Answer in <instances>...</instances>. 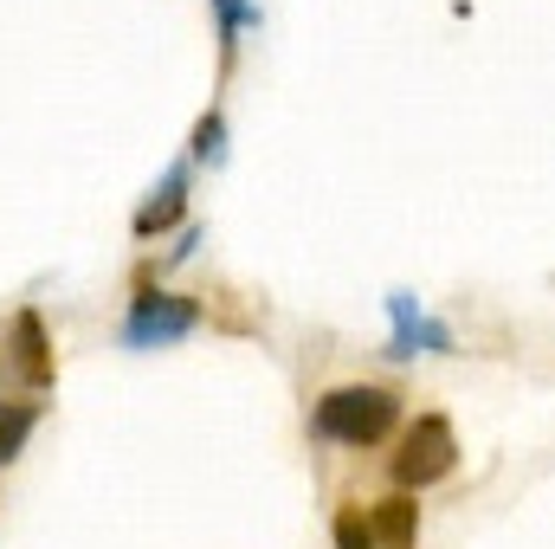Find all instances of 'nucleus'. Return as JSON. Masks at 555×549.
<instances>
[{
    "label": "nucleus",
    "mask_w": 555,
    "mask_h": 549,
    "mask_svg": "<svg viewBox=\"0 0 555 549\" xmlns=\"http://www.w3.org/2000/svg\"><path fill=\"white\" fill-rule=\"evenodd\" d=\"M401 420V395L395 388H330L317 413H310V433L317 439H336V446H382Z\"/></svg>",
    "instance_id": "1"
},
{
    "label": "nucleus",
    "mask_w": 555,
    "mask_h": 549,
    "mask_svg": "<svg viewBox=\"0 0 555 549\" xmlns=\"http://www.w3.org/2000/svg\"><path fill=\"white\" fill-rule=\"evenodd\" d=\"M452 465H459L452 420L446 413H420L414 426H408V439H401V452H395V485L401 491H426V485L452 478Z\"/></svg>",
    "instance_id": "2"
},
{
    "label": "nucleus",
    "mask_w": 555,
    "mask_h": 549,
    "mask_svg": "<svg viewBox=\"0 0 555 549\" xmlns=\"http://www.w3.org/2000/svg\"><path fill=\"white\" fill-rule=\"evenodd\" d=\"M201 330V304L194 297H175V291H155L142 284L124 310V343L130 349H162V343H181Z\"/></svg>",
    "instance_id": "3"
},
{
    "label": "nucleus",
    "mask_w": 555,
    "mask_h": 549,
    "mask_svg": "<svg viewBox=\"0 0 555 549\" xmlns=\"http://www.w3.org/2000/svg\"><path fill=\"white\" fill-rule=\"evenodd\" d=\"M388 317H395V336H388V362H414V356H452L459 349V336L433 317V310H420L408 291H395L388 297Z\"/></svg>",
    "instance_id": "4"
},
{
    "label": "nucleus",
    "mask_w": 555,
    "mask_h": 549,
    "mask_svg": "<svg viewBox=\"0 0 555 549\" xmlns=\"http://www.w3.org/2000/svg\"><path fill=\"white\" fill-rule=\"evenodd\" d=\"M181 214H188V168H168V175L155 181V194L137 207V220H130V227H137V240H155V233H162V227H175Z\"/></svg>",
    "instance_id": "5"
},
{
    "label": "nucleus",
    "mask_w": 555,
    "mask_h": 549,
    "mask_svg": "<svg viewBox=\"0 0 555 549\" xmlns=\"http://www.w3.org/2000/svg\"><path fill=\"white\" fill-rule=\"evenodd\" d=\"M13 356H20V375H26L33 388L52 382V343H46L39 310H20V317H13Z\"/></svg>",
    "instance_id": "6"
},
{
    "label": "nucleus",
    "mask_w": 555,
    "mask_h": 549,
    "mask_svg": "<svg viewBox=\"0 0 555 549\" xmlns=\"http://www.w3.org/2000/svg\"><path fill=\"white\" fill-rule=\"evenodd\" d=\"M369 518H375V537H382V549H414L420 505L408 498V491H401V498H388V505H375Z\"/></svg>",
    "instance_id": "7"
},
{
    "label": "nucleus",
    "mask_w": 555,
    "mask_h": 549,
    "mask_svg": "<svg viewBox=\"0 0 555 549\" xmlns=\"http://www.w3.org/2000/svg\"><path fill=\"white\" fill-rule=\"evenodd\" d=\"M214 20H220V52H227V65H233V52H240V33H253L266 13H259L253 0H214Z\"/></svg>",
    "instance_id": "8"
},
{
    "label": "nucleus",
    "mask_w": 555,
    "mask_h": 549,
    "mask_svg": "<svg viewBox=\"0 0 555 549\" xmlns=\"http://www.w3.org/2000/svg\"><path fill=\"white\" fill-rule=\"evenodd\" d=\"M33 420H39V408H33V401H7V408H0V465H7V459L26 446Z\"/></svg>",
    "instance_id": "9"
},
{
    "label": "nucleus",
    "mask_w": 555,
    "mask_h": 549,
    "mask_svg": "<svg viewBox=\"0 0 555 549\" xmlns=\"http://www.w3.org/2000/svg\"><path fill=\"white\" fill-rule=\"evenodd\" d=\"M336 549H382L375 518H369L362 505H343V511H336Z\"/></svg>",
    "instance_id": "10"
},
{
    "label": "nucleus",
    "mask_w": 555,
    "mask_h": 549,
    "mask_svg": "<svg viewBox=\"0 0 555 549\" xmlns=\"http://www.w3.org/2000/svg\"><path fill=\"white\" fill-rule=\"evenodd\" d=\"M194 162H214V168L227 162V117H220V111H207V117L194 124Z\"/></svg>",
    "instance_id": "11"
},
{
    "label": "nucleus",
    "mask_w": 555,
    "mask_h": 549,
    "mask_svg": "<svg viewBox=\"0 0 555 549\" xmlns=\"http://www.w3.org/2000/svg\"><path fill=\"white\" fill-rule=\"evenodd\" d=\"M194 246H201V233L188 227V233L175 240V253H162V266H188V259H194Z\"/></svg>",
    "instance_id": "12"
}]
</instances>
